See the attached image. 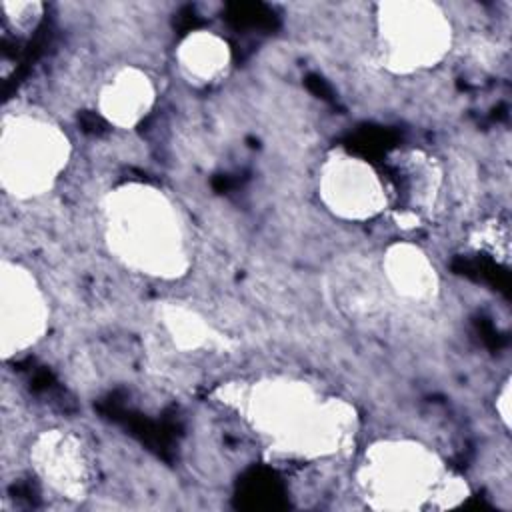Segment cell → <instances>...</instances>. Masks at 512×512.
I'll return each instance as SVG.
<instances>
[{
	"label": "cell",
	"mask_w": 512,
	"mask_h": 512,
	"mask_svg": "<svg viewBox=\"0 0 512 512\" xmlns=\"http://www.w3.org/2000/svg\"><path fill=\"white\" fill-rule=\"evenodd\" d=\"M214 398L234 410L276 456L316 462L348 454L360 416L348 400L294 376L222 384Z\"/></svg>",
	"instance_id": "obj_1"
},
{
	"label": "cell",
	"mask_w": 512,
	"mask_h": 512,
	"mask_svg": "<svg viewBox=\"0 0 512 512\" xmlns=\"http://www.w3.org/2000/svg\"><path fill=\"white\" fill-rule=\"evenodd\" d=\"M102 236L112 258L126 270L178 280L190 270V240L174 200L148 182H122L100 200Z\"/></svg>",
	"instance_id": "obj_2"
},
{
	"label": "cell",
	"mask_w": 512,
	"mask_h": 512,
	"mask_svg": "<svg viewBox=\"0 0 512 512\" xmlns=\"http://www.w3.org/2000/svg\"><path fill=\"white\" fill-rule=\"evenodd\" d=\"M354 484L372 510H446L470 496L466 480L442 456L414 438H380L362 452Z\"/></svg>",
	"instance_id": "obj_3"
},
{
	"label": "cell",
	"mask_w": 512,
	"mask_h": 512,
	"mask_svg": "<svg viewBox=\"0 0 512 512\" xmlns=\"http://www.w3.org/2000/svg\"><path fill=\"white\" fill-rule=\"evenodd\" d=\"M72 158L66 130L52 118L32 112H8L0 130V186L6 196L30 202L46 196Z\"/></svg>",
	"instance_id": "obj_4"
},
{
	"label": "cell",
	"mask_w": 512,
	"mask_h": 512,
	"mask_svg": "<svg viewBox=\"0 0 512 512\" xmlns=\"http://www.w3.org/2000/svg\"><path fill=\"white\" fill-rule=\"evenodd\" d=\"M374 30L378 64L396 76L436 68L454 46L450 16L430 0H386L376 4Z\"/></svg>",
	"instance_id": "obj_5"
},
{
	"label": "cell",
	"mask_w": 512,
	"mask_h": 512,
	"mask_svg": "<svg viewBox=\"0 0 512 512\" xmlns=\"http://www.w3.org/2000/svg\"><path fill=\"white\" fill-rule=\"evenodd\" d=\"M316 192L324 210L342 222H368L390 206L388 184L380 170L344 148H334L322 158Z\"/></svg>",
	"instance_id": "obj_6"
},
{
	"label": "cell",
	"mask_w": 512,
	"mask_h": 512,
	"mask_svg": "<svg viewBox=\"0 0 512 512\" xmlns=\"http://www.w3.org/2000/svg\"><path fill=\"white\" fill-rule=\"evenodd\" d=\"M50 302L38 276L22 262L0 264V354L10 360L34 348L48 332Z\"/></svg>",
	"instance_id": "obj_7"
},
{
	"label": "cell",
	"mask_w": 512,
	"mask_h": 512,
	"mask_svg": "<svg viewBox=\"0 0 512 512\" xmlns=\"http://www.w3.org/2000/svg\"><path fill=\"white\" fill-rule=\"evenodd\" d=\"M28 460L34 476L52 494L80 502L96 478V464L86 440L68 428H46L36 434L28 448Z\"/></svg>",
	"instance_id": "obj_8"
},
{
	"label": "cell",
	"mask_w": 512,
	"mask_h": 512,
	"mask_svg": "<svg viewBox=\"0 0 512 512\" xmlns=\"http://www.w3.org/2000/svg\"><path fill=\"white\" fill-rule=\"evenodd\" d=\"M388 214L402 232H414L438 208L444 186L442 164L422 150H398L390 158Z\"/></svg>",
	"instance_id": "obj_9"
},
{
	"label": "cell",
	"mask_w": 512,
	"mask_h": 512,
	"mask_svg": "<svg viewBox=\"0 0 512 512\" xmlns=\"http://www.w3.org/2000/svg\"><path fill=\"white\" fill-rule=\"evenodd\" d=\"M382 282L398 300L430 306L440 296V274L430 254L416 242H390L378 264Z\"/></svg>",
	"instance_id": "obj_10"
},
{
	"label": "cell",
	"mask_w": 512,
	"mask_h": 512,
	"mask_svg": "<svg viewBox=\"0 0 512 512\" xmlns=\"http://www.w3.org/2000/svg\"><path fill=\"white\" fill-rule=\"evenodd\" d=\"M158 100L156 82L152 76L136 66H118L98 88V114L114 128L134 130L154 110Z\"/></svg>",
	"instance_id": "obj_11"
},
{
	"label": "cell",
	"mask_w": 512,
	"mask_h": 512,
	"mask_svg": "<svg viewBox=\"0 0 512 512\" xmlns=\"http://www.w3.org/2000/svg\"><path fill=\"white\" fill-rule=\"evenodd\" d=\"M174 62L188 84L208 88L228 76L232 66V48L218 32L198 28L180 38L174 48Z\"/></svg>",
	"instance_id": "obj_12"
},
{
	"label": "cell",
	"mask_w": 512,
	"mask_h": 512,
	"mask_svg": "<svg viewBox=\"0 0 512 512\" xmlns=\"http://www.w3.org/2000/svg\"><path fill=\"white\" fill-rule=\"evenodd\" d=\"M158 322L180 352H228L234 344L196 308L182 302H162Z\"/></svg>",
	"instance_id": "obj_13"
},
{
	"label": "cell",
	"mask_w": 512,
	"mask_h": 512,
	"mask_svg": "<svg viewBox=\"0 0 512 512\" xmlns=\"http://www.w3.org/2000/svg\"><path fill=\"white\" fill-rule=\"evenodd\" d=\"M334 298L336 304L350 314H372L380 304V294L384 292V282L380 270H368L356 262L338 268L334 278Z\"/></svg>",
	"instance_id": "obj_14"
},
{
	"label": "cell",
	"mask_w": 512,
	"mask_h": 512,
	"mask_svg": "<svg viewBox=\"0 0 512 512\" xmlns=\"http://www.w3.org/2000/svg\"><path fill=\"white\" fill-rule=\"evenodd\" d=\"M2 26L16 36H28L36 30L44 16L42 2H2Z\"/></svg>",
	"instance_id": "obj_15"
},
{
	"label": "cell",
	"mask_w": 512,
	"mask_h": 512,
	"mask_svg": "<svg viewBox=\"0 0 512 512\" xmlns=\"http://www.w3.org/2000/svg\"><path fill=\"white\" fill-rule=\"evenodd\" d=\"M470 244L478 250L492 254L494 258H508L510 254V230L500 218L484 220L470 236Z\"/></svg>",
	"instance_id": "obj_16"
},
{
	"label": "cell",
	"mask_w": 512,
	"mask_h": 512,
	"mask_svg": "<svg viewBox=\"0 0 512 512\" xmlns=\"http://www.w3.org/2000/svg\"><path fill=\"white\" fill-rule=\"evenodd\" d=\"M512 398V392H510V378H506L504 382H502V386H500V390L496 392V414H498V418H500V422L504 424V428L508 430L510 428V422H512V418H510V412H512V408H510V400Z\"/></svg>",
	"instance_id": "obj_17"
}]
</instances>
